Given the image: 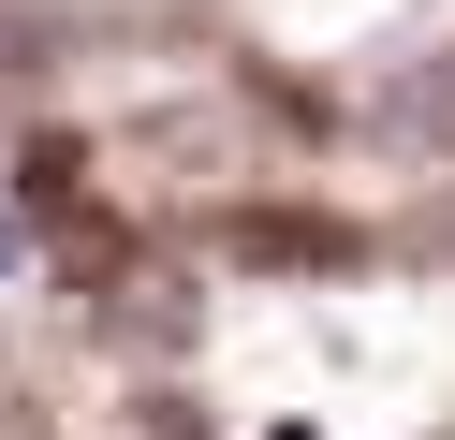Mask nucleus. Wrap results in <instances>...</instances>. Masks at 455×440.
<instances>
[{
	"label": "nucleus",
	"mask_w": 455,
	"mask_h": 440,
	"mask_svg": "<svg viewBox=\"0 0 455 440\" xmlns=\"http://www.w3.org/2000/svg\"><path fill=\"white\" fill-rule=\"evenodd\" d=\"M15 264H30V235H15V220H0V279H15Z\"/></svg>",
	"instance_id": "1"
}]
</instances>
